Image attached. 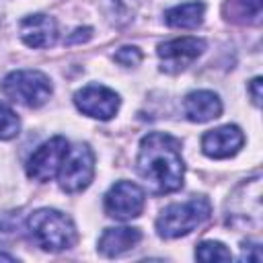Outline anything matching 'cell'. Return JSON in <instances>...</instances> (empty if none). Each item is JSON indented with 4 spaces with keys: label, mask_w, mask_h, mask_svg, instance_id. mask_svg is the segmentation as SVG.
Wrapping results in <instances>:
<instances>
[{
    "label": "cell",
    "mask_w": 263,
    "mask_h": 263,
    "mask_svg": "<svg viewBox=\"0 0 263 263\" xmlns=\"http://www.w3.org/2000/svg\"><path fill=\"white\" fill-rule=\"evenodd\" d=\"M226 21L236 25L261 23V0H226L222 6Z\"/></svg>",
    "instance_id": "obj_15"
},
{
    "label": "cell",
    "mask_w": 263,
    "mask_h": 263,
    "mask_svg": "<svg viewBox=\"0 0 263 263\" xmlns=\"http://www.w3.org/2000/svg\"><path fill=\"white\" fill-rule=\"evenodd\" d=\"M205 49V41L197 39V37H179V39H171L166 43H160L156 53L160 58L162 70L164 72H181L185 70L189 64H193Z\"/></svg>",
    "instance_id": "obj_8"
},
{
    "label": "cell",
    "mask_w": 263,
    "mask_h": 263,
    "mask_svg": "<svg viewBox=\"0 0 263 263\" xmlns=\"http://www.w3.org/2000/svg\"><path fill=\"white\" fill-rule=\"evenodd\" d=\"M249 92L255 105H261V78H253L249 84Z\"/></svg>",
    "instance_id": "obj_21"
},
{
    "label": "cell",
    "mask_w": 263,
    "mask_h": 263,
    "mask_svg": "<svg viewBox=\"0 0 263 263\" xmlns=\"http://www.w3.org/2000/svg\"><path fill=\"white\" fill-rule=\"evenodd\" d=\"M203 14H205L203 2H185L168 8L164 12V21L168 27H175V29H195L201 25Z\"/></svg>",
    "instance_id": "obj_14"
},
{
    "label": "cell",
    "mask_w": 263,
    "mask_h": 263,
    "mask_svg": "<svg viewBox=\"0 0 263 263\" xmlns=\"http://www.w3.org/2000/svg\"><path fill=\"white\" fill-rule=\"evenodd\" d=\"M95 175V156L86 144L68 146L64 160L58 168L60 187L66 193H78L86 189Z\"/></svg>",
    "instance_id": "obj_5"
},
{
    "label": "cell",
    "mask_w": 263,
    "mask_h": 263,
    "mask_svg": "<svg viewBox=\"0 0 263 263\" xmlns=\"http://www.w3.org/2000/svg\"><path fill=\"white\" fill-rule=\"evenodd\" d=\"M195 257L199 261H205V263H212V261H230L232 259L230 251L222 242H216V240H203L195 249Z\"/></svg>",
    "instance_id": "obj_16"
},
{
    "label": "cell",
    "mask_w": 263,
    "mask_h": 263,
    "mask_svg": "<svg viewBox=\"0 0 263 263\" xmlns=\"http://www.w3.org/2000/svg\"><path fill=\"white\" fill-rule=\"evenodd\" d=\"M138 173L146 181L150 193L162 195L181 189L185 164L179 140L164 132L144 136L138 152Z\"/></svg>",
    "instance_id": "obj_1"
},
{
    "label": "cell",
    "mask_w": 263,
    "mask_h": 263,
    "mask_svg": "<svg viewBox=\"0 0 263 263\" xmlns=\"http://www.w3.org/2000/svg\"><path fill=\"white\" fill-rule=\"evenodd\" d=\"M115 62H119L121 66H136L142 62V51L134 45L119 47V51L115 53Z\"/></svg>",
    "instance_id": "obj_18"
},
{
    "label": "cell",
    "mask_w": 263,
    "mask_h": 263,
    "mask_svg": "<svg viewBox=\"0 0 263 263\" xmlns=\"http://www.w3.org/2000/svg\"><path fill=\"white\" fill-rule=\"evenodd\" d=\"M68 142L62 136H55L51 140H47L45 144H41L29 158L27 162V175L35 181H51L58 175V168L64 160V154L68 150Z\"/></svg>",
    "instance_id": "obj_7"
},
{
    "label": "cell",
    "mask_w": 263,
    "mask_h": 263,
    "mask_svg": "<svg viewBox=\"0 0 263 263\" xmlns=\"http://www.w3.org/2000/svg\"><path fill=\"white\" fill-rule=\"evenodd\" d=\"M0 259H4V261H14L12 255H4V253H0Z\"/></svg>",
    "instance_id": "obj_22"
},
{
    "label": "cell",
    "mask_w": 263,
    "mask_h": 263,
    "mask_svg": "<svg viewBox=\"0 0 263 263\" xmlns=\"http://www.w3.org/2000/svg\"><path fill=\"white\" fill-rule=\"evenodd\" d=\"M18 129H21V121L16 113L8 105L0 103V140H12L18 134Z\"/></svg>",
    "instance_id": "obj_17"
},
{
    "label": "cell",
    "mask_w": 263,
    "mask_h": 263,
    "mask_svg": "<svg viewBox=\"0 0 263 263\" xmlns=\"http://www.w3.org/2000/svg\"><path fill=\"white\" fill-rule=\"evenodd\" d=\"M21 39L35 49H43L55 43L58 39V25L51 16L47 14H31L25 16L18 25Z\"/></svg>",
    "instance_id": "obj_11"
},
{
    "label": "cell",
    "mask_w": 263,
    "mask_h": 263,
    "mask_svg": "<svg viewBox=\"0 0 263 263\" xmlns=\"http://www.w3.org/2000/svg\"><path fill=\"white\" fill-rule=\"evenodd\" d=\"M74 103L84 115L103 119V121L111 119L119 109L117 92H113L111 88L101 86V84H88V86L80 88L74 95Z\"/></svg>",
    "instance_id": "obj_9"
},
{
    "label": "cell",
    "mask_w": 263,
    "mask_h": 263,
    "mask_svg": "<svg viewBox=\"0 0 263 263\" xmlns=\"http://www.w3.org/2000/svg\"><path fill=\"white\" fill-rule=\"evenodd\" d=\"M210 214H212L210 199L203 195H195L183 203L166 205L156 218V230L162 238H179L199 228L203 222H208Z\"/></svg>",
    "instance_id": "obj_3"
},
{
    "label": "cell",
    "mask_w": 263,
    "mask_h": 263,
    "mask_svg": "<svg viewBox=\"0 0 263 263\" xmlns=\"http://www.w3.org/2000/svg\"><path fill=\"white\" fill-rule=\"evenodd\" d=\"M183 109H185V115L191 121L205 123V121H212V119L220 117L222 103H220L218 95H214L210 90H193L185 97Z\"/></svg>",
    "instance_id": "obj_12"
},
{
    "label": "cell",
    "mask_w": 263,
    "mask_h": 263,
    "mask_svg": "<svg viewBox=\"0 0 263 263\" xmlns=\"http://www.w3.org/2000/svg\"><path fill=\"white\" fill-rule=\"evenodd\" d=\"M245 144V136L236 125H222L210 129L201 138V150L210 158H230Z\"/></svg>",
    "instance_id": "obj_10"
},
{
    "label": "cell",
    "mask_w": 263,
    "mask_h": 263,
    "mask_svg": "<svg viewBox=\"0 0 263 263\" xmlns=\"http://www.w3.org/2000/svg\"><path fill=\"white\" fill-rule=\"evenodd\" d=\"M90 35H92V29L90 27H84V29H76L74 31V35H70L68 39H66V43H82V41H88L90 39Z\"/></svg>",
    "instance_id": "obj_20"
},
{
    "label": "cell",
    "mask_w": 263,
    "mask_h": 263,
    "mask_svg": "<svg viewBox=\"0 0 263 263\" xmlns=\"http://www.w3.org/2000/svg\"><path fill=\"white\" fill-rule=\"evenodd\" d=\"M247 247H249V251L242 247V255H240V259H242V261H249V263H261V259H263V255H261V247H259L257 242L247 245Z\"/></svg>",
    "instance_id": "obj_19"
},
{
    "label": "cell",
    "mask_w": 263,
    "mask_h": 263,
    "mask_svg": "<svg viewBox=\"0 0 263 263\" xmlns=\"http://www.w3.org/2000/svg\"><path fill=\"white\" fill-rule=\"evenodd\" d=\"M2 90L14 103L25 107H41L51 97V82L37 70H16L2 80Z\"/></svg>",
    "instance_id": "obj_4"
},
{
    "label": "cell",
    "mask_w": 263,
    "mask_h": 263,
    "mask_svg": "<svg viewBox=\"0 0 263 263\" xmlns=\"http://www.w3.org/2000/svg\"><path fill=\"white\" fill-rule=\"evenodd\" d=\"M144 201V191L136 183L119 181L105 195V212L115 220H132L142 214Z\"/></svg>",
    "instance_id": "obj_6"
},
{
    "label": "cell",
    "mask_w": 263,
    "mask_h": 263,
    "mask_svg": "<svg viewBox=\"0 0 263 263\" xmlns=\"http://www.w3.org/2000/svg\"><path fill=\"white\" fill-rule=\"evenodd\" d=\"M140 240H142L140 228H129V226L107 228L99 238V251L105 257H119L129 249H134Z\"/></svg>",
    "instance_id": "obj_13"
},
{
    "label": "cell",
    "mask_w": 263,
    "mask_h": 263,
    "mask_svg": "<svg viewBox=\"0 0 263 263\" xmlns=\"http://www.w3.org/2000/svg\"><path fill=\"white\" fill-rule=\"evenodd\" d=\"M31 238L45 251L58 253L74 247L76 242V226L70 220V216L58 212V210H37L31 214L27 222Z\"/></svg>",
    "instance_id": "obj_2"
}]
</instances>
